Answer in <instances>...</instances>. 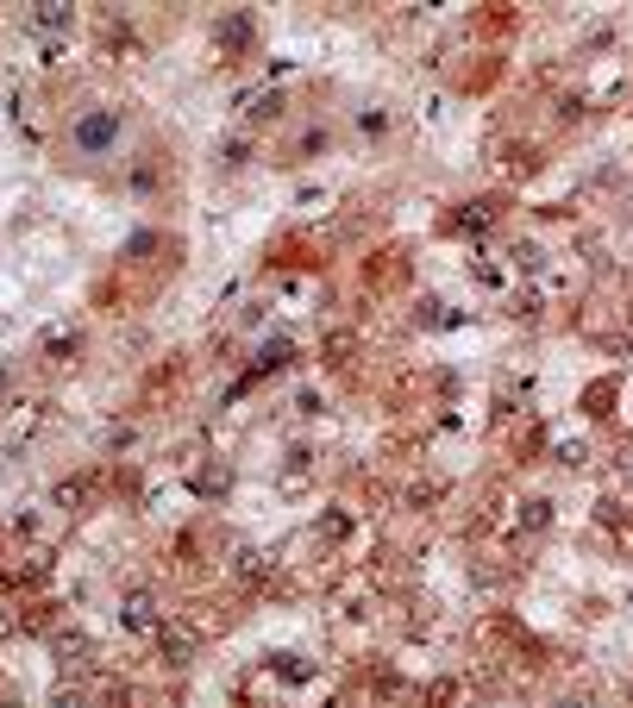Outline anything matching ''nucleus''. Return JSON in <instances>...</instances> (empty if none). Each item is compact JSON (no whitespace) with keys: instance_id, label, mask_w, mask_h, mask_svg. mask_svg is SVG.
Segmentation results:
<instances>
[{"instance_id":"1","label":"nucleus","mask_w":633,"mask_h":708,"mask_svg":"<svg viewBox=\"0 0 633 708\" xmlns=\"http://www.w3.org/2000/svg\"><path fill=\"white\" fill-rule=\"evenodd\" d=\"M113 138H120V113L95 107V113H82V120H76V151H82V157L113 151Z\"/></svg>"},{"instance_id":"2","label":"nucleus","mask_w":633,"mask_h":708,"mask_svg":"<svg viewBox=\"0 0 633 708\" xmlns=\"http://www.w3.org/2000/svg\"><path fill=\"white\" fill-rule=\"evenodd\" d=\"M57 708H82V696H76V690H63V696H57Z\"/></svg>"}]
</instances>
